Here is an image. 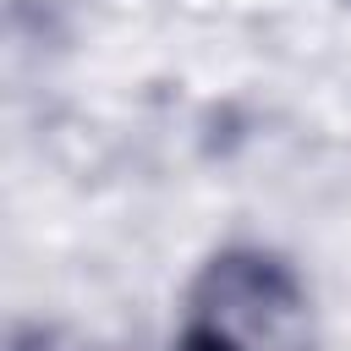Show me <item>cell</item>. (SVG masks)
I'll list each match as a JSON object with an SVG mask.
<instances>
[{
	"label": "cell",
	"instance_id": "cell-1",
	"mask_svg": "<svg viewBox=\"0 0 351 351\" xmlns=\"http://www.w3.org/2000/svg\"><path fill=\"white\" fill-rule=\"evenodd\" d=\"M186 318H203L252 351H296L307 329V296L274 252L230 247L197 274Z\"/></svg>",
	"mask_w": 351,
	"mask_h": 351
},
{
	"label": "cell",
	"instance_id": "cell-2",
	"mask_svg": "<svg viewBox=\"0 0 351 351\" xmlns=\"http://www.w3.org/2000/svg\"><path fill=\"white\" fill-rule=\"evenodd\" d=\"M170 351H252V346H241L236 335H225V329H214V324H203V318H186Z\"/></svg>",
	"mask_w": 351,
	"mask_h": 351
}]
</instances>
